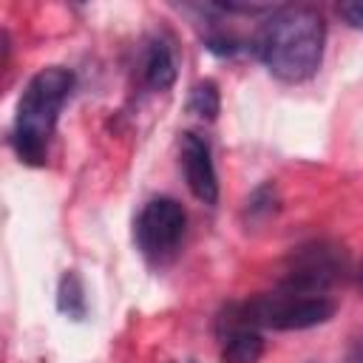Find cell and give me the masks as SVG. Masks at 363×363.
Returning <instances> with one entry per match:
<instances>
[{"mask_svg":"<svg viewBox=\"0 0 363 363\" xmlns=\"http://www.w3.org/2000/svg\"><path fill=\"white\" fill-rule=\"evenodd\" d=\"M139 71H142V82L150 91H167L176 82V57L164 37L147 40V45L142 51Z\"/></svg>","mask_w":363,"mask_h":363,"instance_id":"8","label":"cell"},{"mask_svg":"<svg viewBox=\"0 0 363 363\" xmlns=\"http://www.w3.org/2000/svg\"><path fill=\"white\" fill-rule=\"evenodd\" d=\"M227 312L255 329H278V332H292V329H312L326 323L335 315V303L326 295H303V292H289L278 289L269 295L250 298L247 303H230Z\"/></svg>","mask_w":363,"mask_h":363,"instance_id":"3","label":"cell"},{"mask_svg":"<svg viewBox=\"0 0 363 363\" xmlns=\"http://www.w3.org/2000/svg\"><path fill=\"white\" fill-rule=\"evenodd\" d=\"M218 108H221V99H218L216 82H213V79L196 82L193 91H190V96H187V111H190L193 116H199V119L213 122L216 113H218Z\"/></svg>","mask_w":363,"mask_h":363,"instance_id":"10","label":"cell"},{"mask_svg":"<svg viewBox=\"0 0 363 363\" xmlns=\"http://www.w3.org/2000/svg\"><path fill=\"white\" fill-rule=\"evenodd\" d=\"M275 204H278L275 184H261V187L252 190V196L247 199V213H250L252 218H258V216H269V213H275Z\"/></svg>","mask_w":363,"mask_h":363,"instance_id":"11","label":"cell"},{"mask_svg":"<svg viewBox=\"0 0 363 363\" xmlns=\"http://www.w3.org/2000/svg\"><path fill=\"white\" fill-rule=\"evenodd\" d=\"M326 23L315 6H278L255 31V54L281 82L315 77L323 60Z\"/></svg>","mask_w":363,"mask_h":363,"instance_id":"1","label":"cell"},{"mask_svg":"<svg viewBox=\"0 0 363 363\" xmlns=\"http://www.w3.org/2000/svg\"><path fill=\"white\" fill-rule=\"evenodd\" d=\"M187 230V213L176 199H150L133 224V238L150 264H164L176 255Z\"/></svg>","mask_w":363,"mask_h":363,"instance_id":"4","label":"cell"},{"mask_svg":"<svg viewBox=\"0 0 363 363\" xmlns=\"http://www.w3.org/2000/svg\"><path fill=\"white\" fill-rule=\"evenodd\" d=\"M337 17L349 28H363V0H343V3H337Z\"/></svg>","mask_w":363,"mask_h":363,"instance_id":"12","label":"cell"},{"mask_svg":"<svg viewBox=\"0 0 363 363\" xmlns=\"http://www.w3.org/2000/svg\"><path fill=\"white\" fill-rule=\"evenodd\" d=\"M221 337V363H258L264 354V337L255 326L235 320L227 309L218 318Z\"/></svg>","mask_w":363,"mask_h":363,"instance_id":"7","label":"cell"},{"mask_svg":"<svg viewBox=\"0 0 363 363\" xmlns=\"http://www.w3.org/2000/svg\"><path fill=\"white\" fill-rule=\"evenodd\" d=\"M57 309L74 320H82L85 312H88V301H85V286L79 281L77 272H65L60 278V286H57Z\"/></svg>","mask_w":363,"mask_h":363,"instance_id":"9","label":"cell"},{"mask_svg":"<svg viewBox=\"0 0 363 363\" xmlns=\"http://www.w3.org/2000/svg\"><path fill=\"white\" fill-rule=\"evenodd\" d=\"M74 91V74L62 65L40 68L20 94L14 128H11V147L20 162L40 167L48 156V142L54 136L57 119L62 105Z\"/></svg>","mask_w":363,"mask_h":363,"instance_id":"2","label":"cell"},{"mask_svg":"<svg viewBox=\"0 0 363 363\" xmlns=\"http://www.w3.org/2000/svg\"><path fill=\"white\" fill-rule=\"evenodd\" d=\"M179 147H182V170H184V182H187L190 193L201 204H216L218 201V176H216L210 142L204 136L187 130V133H182Z\"/></svg>","mask_w":363,"mask_h":363,"instance_id":"6","label":"cell"},{"mask_svg":"<svg viewBox=\"0 0 363 363\" xmlns=\"http://www.w3.org/2000/svg\"><path fill=\"white\" fill-rule=\"evenodd\" d=\"M343 275V252L332 244H306L298 247L289 258V267L281 278V289L303 292V295H323L337 278Z\"/></svg>","mask_w":363,"mask_h":363,"instance_id":"5","label":"cell"}]
</instances>
